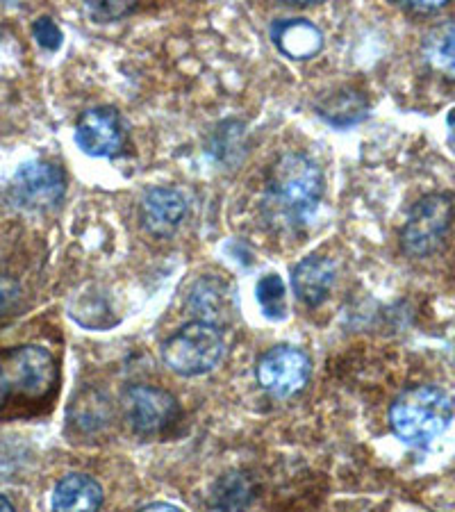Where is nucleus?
<instances>
[{
    "mask_svg": "<svg viewBox=\"0 0 455 512\" xmlns=\"http://www.w3.org/2000/svg\"><path fill=\"white\" fill-rule=\"evenodd\" d=\"M455 403L449 392L435 385H419L405 390L390 408L394 435L410 447L424 449L451 426Z\"/></svg>",
    "mask_w": 455,
    "mask_h": 512,
    "instance_id": "f257e3e1",
    "label": "nucleus"
},
{
    "mask_svg": "<svg viewBox=\"0 0 455 512\" xmlns=\"http://www.w3.org/2000/svg\"><path fill=\"white\" fill-rule=\"evenodd\" d=\"M267 194L280 217L305 221L324 196V173L308 155H283L269 171Z\"/></svg>",
    "mask_w": 455,
    "mask_h": 512,
    "instance_id": "f03ea898",
    "label": "nucleus"
},
{
    "mask_svg": "<svg viewBox=\"0 0 455 512\" xmlns=\"http://www.w3.org/2000/svg\"><path fill=\"white\" fill-rule=\"evenodd\" d=\"M223 353L226 340L221 328L205 321H189L162 346V360L167 367L185 378L210 374L223 360Z\"/></svg>",
    "mask_w": 455,
    "mask_h": 512,
    "instance_id": "7ed1b4c3",
    "label": "nucleus"
},
{
    "mask_svg": "<svg viewBox=\"0 0 455 512\" xmlns=\"http://www.w3.org/2000/svg\"><path fill=\"white\" fill-rule=\"evenodd\" d=\"M453 219L455 203L451 194L437 192L419 198L401 230L403 251L412 258H426L435 253L449 235Z\"/></svg>",
    "mask_w": 455,
    "mask_h": 512,
    "instance_id": "20e7f679",
    "label": "nucleus"
},
{
    "mask_svg": "<svg viewBox=\"0 0 455 512\" xmlns=\"http://www.w3.org/2000/svg\"><path fill=\"white\" fill-rule=\"evenodd\" d=\"M0 381L7 394H21L26 399H41L57 383V362L44 346H19L0 360Z\"/></svg>",
    "mask_w": 455,
    "mask_h": 512,
    "instance_id": "39448f33",
    "label": "nucleus"
},
{
    "mask_svg": "<svg viewBox=\"0 0 455 512\" xmlns=\"http://www.w3.org/2000/svg\"><path fill=\"white\" fill-rule=\"evenodd\" d=\"M66 194L64 171L53 162H28L21 164L19 171L10 180L7 196L14 205L30 212L53 210L62 203Z\"/></svg>",
    "mask_w": 455,
    "mask_h": 512,
    "instance_id": "423d86ee",
    "label": "nucleus"
},
{
    "mask_svg": "<svg viewBox=\"0 0 455 512\" xmlns=\"http://www.w3.org/2000/svg\"><path fill=\"white\" fill-rule=\"evenodd\" d=\"M123 412L132 431L142 437L164 435L180 417L176 396L153 385L128 387L123 394Z\"/></svg>",
    "mask_w": 455,
    "mask_h": 512,
    "instance_id": "0eeeda50",
    "label": "nucleus"
},
{
    "mask_svg": "<svg viewBox=\"0 0 455 512\" xmlns=\"http://www.w3.org/2000/svg\"><path fill=\"white\" fill-rule=\"evenodd\" d=\"M312 362L308 353L296 349V346H273L258 362V383L264 392H269L276 399H287V396L303 390L305 383L310 381Z\"/></svg>",
    "mask_w": 455,
    "mask_h": 512,
    "instance_id": "6e6552de",
    "label": "nucleus"
},
{
    "mask_svg": "<svg viewBox=\"0 0 455 512\" xmlns=\"http://www.w3.org/2000/svg\"><path fill=\"white\" fill-rule=\"evenodd\" d=\"M76 144L91 158H114L126 144L121 114L110 105L91 107L76 123Z\"/></svg>",
    "mask_w": 455,
    "mask_h": 512,
    "instance_id": "1a4fd4ad",
    "label": "nucleus"
},
{
    "mask_svg": "<svg viewBox=\"0 0 455 512\" xmlns=\"http://www.w3.org/2000/svg\"><path fill=\"white\" fill-rule=\"evenodd\" d=\"M187 214V201L178 189L153 187L142 201V226L155 237H169Z\"/></svg>",
    "mask_w": 455,
    "mask_h": 512,
    "instance_id": "9d476101",
    "label": "nucleus"
},
{
    "mask_svg": "<svg viewBox=\"0 0 455 512\" xmlns=\"http://www.w3.org/2000/svg\"><path fill=\"white\" fill-rule=\"evenodd\" d=\"M269 35L273 46L289 60H310L324 48V32L308 19H276Z\"/></svg>",
    "mask_w": 455,
    "mask_h": 512,
    "instance_id": "9b49d317",
    "label": "nucleus"
},
{
    "mask_svg": "<svg viewBox=\"0 0 455 512\" xmlns=\"http://www.w3.org/2000/svg\"><path fill=\"white\" fill-rule=\"evenodd\" d=\"M335 274V262L324 258V255H310V258L301 260L292 271V287L296 299L310 305V308H317V305L328 299L335 283Z\"/></svg>",
    "mask_w": 455,
    "mask_h": 512,
    "instance_id": "f8f14e48",
    "label": "nucleus"
},
{
    "mask_svg": "<svg viewBox=\"0 0 455 512\" xmlns=\"http://www.w3.org/2000/svg\"><path fill=\"white\" fill-rule=\"evenodd\" d=\"M189 305H194L198 321L217 326L223 324L235 310V289L233 283L221 280L219 276L198 280L189 296Z\"/></svg>",
    "mask_w": 455,
    "mask_h": 512,
    "instance_id": "ddd939ff",
    "label": "nucleus"
},
{
    "mask_svg": "<svg viewBox=\"0 0 455 512\" xmlns=\"http://www.w3.org/2000/svg\"><path fill=\"white\" fill-rule=\"evenodd\" d=\"M105 492L87 474H66L53 490V512H101Z\"/></svg>",
    "mask_w": 455,
    "mask_h": 512,
    "instance_id": "4468645a",
    "label": "nucleus"
},
{
    "mask_svg": "<svg viewBox=\"0 0 455 512\" xmlns=\"http://www.w3.org/2000/svg\"><path fill=\"white\" fill-rule=\"evenodd\" d=\"M369 103L355 89H339L319 105V117L335 128H351L367 119Z\"/></svg>",
    "mask_w": 455,
    "mask_h": 512,
    "instance_id": "2eb2a0df",
    "label": "nucleus"
},
{
    "mask_svg": "<svg viewBox=\"0 0 455 512\" xmlns=\"http://www.w3.org/2000/svg\"><path fill=\"white\" fill-rule=\"evenodd\" d=\"M421 53L430 69L455 80V23H442L430 30L421 44Z\"/></svg>",
    "mask_w": 455,
    "mask_h": 512,
    "instance_id": "dca6fc26",
    "label": "nucleus"
},
{
    "mask_svg": "<svg viewBox=\"0 0 455 512\" xmlns=\"http://www.w3.org/2000/svg\"><path fill=\"white\" fill-rule=\"evenodd\" d=\"M253 483L246 474H226L212 490V503L219 512H246L253 503Z\"/></svg>",
    "mask_w": 455,
    "mask_h": 512,
    "instance_id": "f3484780",
    "label": "nucleus"
},
{
    "mask_svg": "<svg viewBox=\"0 0 455 512\" xmlns=\"http://www.w3.org/2000/svg\"><path fill=\"white\" fill-rule=\"evenodd\" d=\"M255 296L262 308V315L271 321H283L287 317V287L278 274H267L255 285Z\"/></svg>",
    "mask_w": 455,
    "mask_h": 512,
    "instance_id": "a211bd4d",
    "label": "nucleus"
},
{
    "mask_svg": "<svg viewBox=\"0 0 455 512\" xmlns=\"http://www.w3.org/2000/svg\"><path fill=\"white\" fill-rule=\"evenodd\" d=\"M32 37H35L37 44L48 53L60 51V46L64 41L60 26H57L51 16H39V19L32 23Z\"/></svg>",
    "mask_w": 455,
    "mask_h": 512,
    "instance_id": "6ab92c4d",
    "label": "nucleus"
},
{
    "mask_svg": "<svg viewBox=\"0 0 455 512\" xmlns=\"http://www.w3.org/2000/svg\"><path fill=\"white\" fill-rule=\"evenodd\" d=\"M87 14L98 23H110L135 12V3H87Z\"/></svg>",
    "mask_w": 455,
    "mask_h": 512,
    "instance_id": "aec40b11",
    "label": "nucleus"
},
{
    "mask_svg": "<svg viewBox=\"0 0 455 512\" xmlns=\"http://www.w3.org/2000/svg\"><path fill=\"white\" fill-rule=\"evenodd\" d=\"M446 3H405L403 7L405 10H410V12H415V14H433V12H440L442 7H444Z\"/></svg>",
    "mask_w": 455,
    "mask_h": 512,
    "instance_id": "412c9836",
    "label": "nucleus"
},
{
    "mask_svg": "<svg viewBox=\"0 0 455 512\" xmlns=\"http://www.w3.org/2000/svg\"><path fill=\"white\" fill-rule=\"evenodd\" d=\"M139 512H182V510L176 508V506H171V503H151V506H146Z\"/></svg>",
    "mask_w": 455,
    "mask_h": 512,
    "instance_id": "4be33fe9",
    "label": "nucleus"
},
{
    "mask_svg": "<svg viewBox=\"0 0 455 512\" xmlns=\"http://www.w3.org/2000/svg\"><path fill=\"white\" fill-rule=\"evenodd\" d=\"M446 126H449V146L455 153V110H451L449 117H446Z\"/></svg>",
    "mask_w": 455,
    "mask_h": 512,
    "instance_id": "5701e85b",
    "label": "nucleus"
},
{
    "mask_svg": "<svg viewBox=\"0 0 455 512\" xmlns=\"http://www.w3.org/2000/svg\"><path fill=\"white\" fill-rule=\"evenodd\" d=\"M0 512H16L14 506H12V501L3 497V494H0Z\"/></svg>",
    "mask_w": 455,
    "mask_h": 512,
    "instance_id": "b1692460",
    "label": "nucleus"
},
{
    "mask_svg": "<svg viewBox=\"0 0 455 512\" xmlns=\"http://www.w3.org/2000/svg\"><path fill=\"white\" fill-rule=\"evenodd\" d=\"M5 396H7V390H5L3 381H0V408H3V403H5Z\"/></svg>",
    "mask_w": 455,
    "mask_h": 512,
    "instance_id": "393cba45",
    "label": "nucleus"
}]
</instances>
